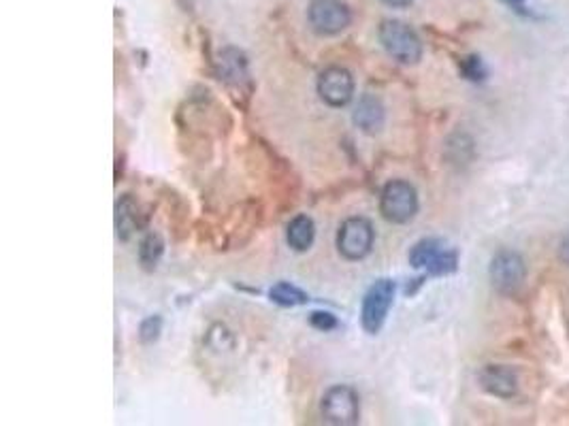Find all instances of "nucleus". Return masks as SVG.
<instances>
[{
  "label": "nucleus",
  "instance_id": "obj_7",
  "mask_svg": "<svg viewBox=\"0 0 569 426\" xmlns=\"http://www.w3.org/2000/svg\"><path fill=\"white\" fill-rule=\"evenodd\" d=\"M339 254L348 260H363L373 248V226L367 218H348L337 232Z\"/></svg>",
  "mask_w": 569,
  "mask_h": 426
},
{
  "label": "nucleus",
  "instance_id": "obj_4",
  "mask_svg": "<svg viewBox=\"0 0 569 426\" xmlns=\"http://www.w3.org/2000/svg\"><path fill=\"white\" fill-rule=\"evenodd\" d=\"M380 212L392 224H407L418 213V192L406 179H392L380 196Z\"/></svg>",
  "mask_w": 569,
  "mask_h": 426
},
{
  "label": "nucleus",
  "instance_id": "obj_19",
  "mask_svg": "<svg viewBox=\"0 0 569 426\" xmlns=\"http://www.w3.org/2000/svg\"><path fill=\"white\" fill-rule=\"evenodd\" d=\"M463 73L471 79V82H482V79L486 77L485 62L477 58V56H469V58L463 60Z\"/></svg>",
  "mask_w": 569,
  "mask_h": 426
},
{
  "label": "nucleus",
  "instance_id": "obj_15",
  "mask_svg": "<svg viewBox=\"0 0 569 426\" xmlns=\"http://www.w3.org/2000/svg\"><path fill=\"white\" fill-rule=\"evenodd\" d=\"M269 294L273 303L282 307H297V305L307 303V294L303 292V290H299L297 286H293V283H286V282L276 283Z\"/></svg>",
  "mask_w": 569,
  "mask_h": 426
},
{
  "label": "nucleus",
  "instance_id": "obj_16",
  "mask_svg": "<svg viewBox=\"0 0 569 426\" xmlns=\"http://www.w3.org/2000/svg\"><path fill=\"white\" fill-rule=\"evenodd\" d=\"M162 252H164L162 237L158 235V232H150V235L141 241V248H139L141 265H144L145 269H153V266L158 265V260H161Z\"/></svg>",
  "mask_w": 569,
  "mask_h": 426
},
{
  "label": "nucleus",
  "instance_id": "obj_5",
  "mask_svg": "<svg viewBox=\"0 0 569 426\" xmlns=\"http://www.w3.org/2000/svg\"><path fill=\"white\" fill-rule=\"evenodd\" d=\"M311 30L322 37H333L350 26L352 11L344 0H311L307 9Z\"/></svg>",
  "mask_w": 569,
  "mask_h": 426
},
{
  "label": "nucleus",
  "instance_id": "obj_1",
  "mask_svg": "<svg viewBox=\"0 0 569 426\" xmlns=\"http://www.w3.org/2000/svg\"><path fill=\"white\" fill-rule=\"evenodd\" d=\"M488 280L502 297H516L527 282V263L516 249H499L488 266Z\"/></svg>",
  "mask_w": 569,
  "mask_h": 426
},
{
  "label": "nucleus",
  "instance_id": "obj_8",
  "mask_svg": "<svg viewBox=\"0 0 569 426\" xmlns=\"http://www.w3.org/2000/svg\"><path fill=\"white\" fill-rule=\"evenodd\" d=\"M392 299H395V283L390 280L375 282L367 290L365 300H363V326L369 335L380 333V328L384 326Z\"/></svg>",
  "mask_w": 569,
  "mask_h": 426
},
{
  "label": "nucleus",
  "instance_id": "obj_3",
  "mask_svg": "<svg viewBox=\"0 0 569 426\" xmlns=\"http://www.w3.org/2000/svg\"><path fill=\"white\" fill-rule=\"evenodd\" d=\"M409 265L426 275H451L459 269V254L442 239L426 237L409 252Z\"/></svg>",
  "mask_w": 569,
  "mask_h": 426
},
{
  "label": "nucleus",
  "instance_id": "obj_20",
  "mask_svg": "<svg viewBox=\"0 0 569 426\" xmlns=\"http://www.w3.org/2000/svg\"><path fill=\"white\" fill-rule=\"evenodd\" d=\"M311 324H314L316 328H320V331H331V328L337 326V320L331 314H320V311H316V314H311Z\"/></svg>",
  "mask_w": 569,
  "mask_h": 426
},
{
  "label": "nucleus",
  "instance_id": "obj_6",
  "mask_svg": "<svg viewBox=\"0 0 569 426\" xmlns=\"http://www.w3.org/2000/svg\"><path fill=\"white\" fill-rule=\"evenodd\" d=\"M322 416L327 422L350 426L361 418V403L358 395L350 386H333L322 396Z\"/></svg>",
  "mask_w": 569,
  "mask_h": 426
},
{
  "label": "nucleus",
  "instance_id": "obj_10",
  "mask_svg": "<svg viewBox=\"0 0 569 426\" xmlns=\"http://www.w3.org/2000/svg\"><path fill=\"white\" fill-rule=\"evenodd\" d=\"M477 379H480L482 390L488 392L495 399H514L516 392H519L516 371L505 365H486L477 375Z\"/></svg>",
  "mask_w": 569,
  "mask_h": 426
},
{
  "label": "nucleus",
  "instance_id": "obj_12",
  "mask_svg": "<svg viewBox=\"0 0 569 426\" xmlns=\"http://www.w3.org/2000/svg\"><path fill=\"white\" fill-rule=\"evenodd\" d=\"M218 75L222 82L235 85V88H241L243 83H248L249 73H248V60L246 56H243V51H239L237 48L222 49L218 56Z\"/></svg>",
  "mask_w": 569,
  "mask_h": 426
},
{
  "label": "nucleus",
  "instance_id": "obj_23",
  "mask_svg": "<svg viewBox=\"0 0 569 426\" xmlns=\"http://www.w3.org/2000/svg\"><path fill=\"white\" fill-rule=\"evenodd\" d=\"M510 3H512V4H514V7H521V4H522V0H510Z\"/></svg>",
  "mask_w": 569,
  "mask_h": 426
},
{
  "label": "nucleus",
  "instance_id": "obj_21",
  "mask_svg": "<svg viewBox=\"0 0 569 426\" xmlns=\"http://www.w3.org/2000/svg\"><path fill=\"white\" fill-rule=\"evenodd\" d=\"M559 260L563 265H567L569 266V235H565L561 239V243H559Z\"/></svg>",
  "mask_w": 569,
  "mask_h": 426
},
{
  "label": "nucleus",
  "instance_id": "obj_18",
  "mask_svg": "<svg viewBox=\"0 0 569 426\" xmlns=\"http://www.w3.org/2000/svg\"><path fill=\"white\" fill-rule=\"evenodd\" d=\"M161 331H162V320L158 316H152L147 317V320L141 322V328H139V337L144 343H153L158 337H161Z\"/></svg>",
  "mask_w": 569,
  "mask_h": 426
},
{
  "label": "nucleus",
  "instance_id": "obj_9",
  "mask_svg": "<svg viewBox=\"0 0 569 426\" xmlns=\"http://www.w3.org/2000/svg\"><path fill=\"white\" fill-rule=\"evenodd\" d=\"M318 94L328 107H346L355 96V77L344 66L324 68L318 77Z\"/></svg>",
  "mask_w": 569,
  "mask_h": 426
},
{
  "label": "nucleus",
  "instance_id": "obj_11",
  "mask_svg": "<svg viewBox=\"0 0 569 426\" xmlns=\"http://www.w3.org/2000/svg\"><path fill=\"white\" fill-rule=\"evenodd\" d=\"M355 124L363 130L365 135H378L384 128L386 111L382 100L373 94H363L355 109Z\"/></svg>",
  "mask_w": 569,
  "mask_h": 426
},
{
  "label": "nucleus",
  "instance_id": "obj_13",
  "mask_svg": "<svg viewBox=\"0 0 569 426\" xmlns=\"http://www.w3.org/2000/svg\"><path fill=\"white\" fill-rule=\"evenodd\" d=\"M139 229V207H136L133 196H122L116 203V230L122 241H128Z\"/></svg>",
  "mask_w": 569,
  "mask_h": 426
},
{
  "label": "nucleus",
  "instance_id": "obj_17",
  "mask_svg": "<svg viewBox=\"0 0 569 426\" xmlns=\"http://www.w3.org/2000/svg\"><path fill=\"white\" fill-rule=\"evenodd\" d=\"M448 153H451L452 164H469L474 158V141L468 135H454L448 141Z\"/></svg>",
  "mask_w": 569,
  "mask_h": 426
},
{
  "label": "nucleus",
  "instance_id": "obj_14",
  "mask_svg": "<svg viewBox=\"0 0 569 426\" xmlns=\"http://www.w3.org/2000/svg\"><path fill=\"white\" fill-rule=\"evenodd\" d=\"M314 237H316V226L310 215H297V218L288 224V230H286L288 246L297 249V252H305V249H310L311 243H314Z\"/></svg>",
  "mask_w": 569,
  "mask_h": 426
},
{
  "label": "nucleus",
  "instance_id": "obj_22",
  "mask_svg": "<svg viewBox=\"0 0 569 426\" xmlns=\"http://www.w3.org/2000/svg\"><path fill=\"white\" fill-rule=\"evenodd\" d=\"M386 4H389V7H395V9H406V7H409V4L414 3V0H384Z\"/></svg>",
  "mask_w": 569,
  "mask_h": 426
},
{
  "label": "nucleus",
  "instance_id": "obj_2",
  "mask_svg": "<svg viewBox=\"0 0 569 426\" xmlns=\"http://www.w3.org/2000/svg\"><path fill=\"white\" fill-rule=\"evenodd\" d=\"M380 43L389 51L390 58L401 65H418L423 58V41L414 28L401 20H384L378 30Z\"/></svg>",
  "mask_w": 569,
  "mask_h": 426
}]
</instances>
